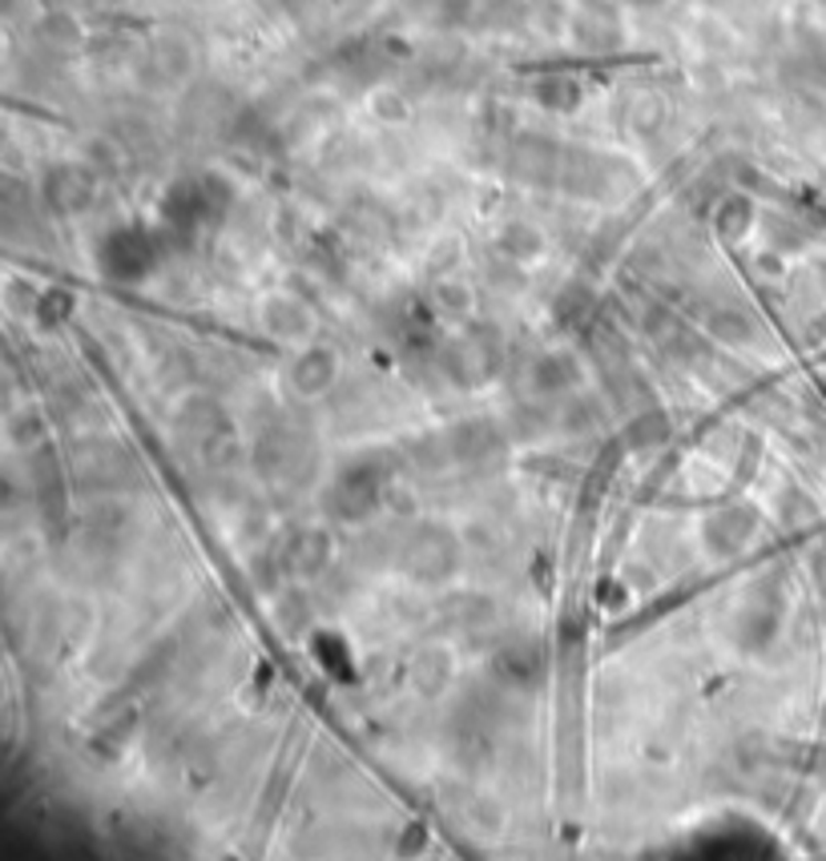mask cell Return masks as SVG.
Segmentation results:
<instances>
[{
	"label": "cell",
	"instance_id": "obj_3",
	"mask_svg": "<svg viewBox=\"0 0 826 861\" xmlns=\"http://www.w3.org/2000/svg\"><path fill=\"white\" fill-rule=\"evenodd\" d=\"M403 556L415 580H444L456 568V540L444 528H420Z\"/></svg>",
	"mask_w": 826,
	"mask_h": 861
},
{
	"label": "cell",
	"instance_id": "obj_11",
	"mask_svg": "<svg viewBox=\"0 0 826 861\" xmlns=\"http://www.w3.org/2000/svg\"><path fill=\"white\" fill-rule=\"evenodd\" d=\"M705 326H710V334L726 339V343H746V339H754V331H758V322L750 319L742 307H717L714 314L705 319Z\"/></svg>",
	"mask_w": 826,
	"mask_h": 861
},
{
	"label": "cell",
	"instance_id": "obj_1",
	"mask_svg": "<svg viewBox=\"0 0 826 861\" xmlns=\"http://www.w3.org/2000/svg\"><path fill=\"white\" fill-rule=\"evenodd\" d=\"M388 475L391 467L380 464V459H359V464H351L335 479V487H331V508L343 519H359L368 516V511H375L383 499V487H388Z\"/></svg>",
	"mask_w": 826,
	"mask_h": 861
},
{
	"label": "cell",
	"instance_id": "obj_4",
	"mask_svg": "<svg viewBox=\"0 0 826 861\" xmlns=\"http://www.w3.org/2000/svg\"><path fill=\"white\" fill-rule=\"evenodd\" d=\"M754 528H758V516L750 508H722L705 519V548L714 556H734L750 543Z\"/></svg>",
	"mask_w": 826,
	"mask_h": 861
},
{
	"label": "cell",
	"instance_id": "obj_10",
	"mask_svg": "<svg viewBox=\"0 0 826 861\" xmlns=\"http://www.w3.org/2000/svg\"><path fill=\"white\" fill-rule=\"evenodd\" d=\"M581 383V366L572 363L569 354H545L536 363V387L548 391V395H565Z\"/></svg>",
	"mask_w": 826,
	"mask_h": 861
},
{
	"label": "cell",
	"instance_id": "obj_13",
	"mask_svg": "<svg viewBox=\"0 0 826 861\" xmlns=\"http://www.w3.org/2000/svg\"><path fill=\"white\" fill-rule=\"evenodd\" d=\"M314 661L323 664L327 673H347V668H351V656H347V644L339 641V636H331V632H323V636H314Z\"/></svg>",
	"mask_w": 826,
	"mask_h": 861
},
{
	"label": "cell",
	"instance_id": "obj_2",
	"mask_svg": "<svg viewBox=\"0 0 826 861\" xmlns=\"http://www.w3.org/2000/svg\"><path fill=\"white\" fill-rule=\"evenodd\" d=\"M157 262V250L142 230H117L101 246V270L117 282H137L146 278Z\"/></svg>",
	"mask_w": 826,
	"mask_h": 861
},
{
	"label": "cell",
	"instance_id": "obj_8",
	"mask_svg": "<svg viewBox=\"0 0 826 861\" xmlns=\"http://www.w3.org/2000/svg\"><path fill=\"white\" fill-rule=\"evenodd\" d=\"M447 443H452V455H456L460 464H484V459H492V455H500V447H504L500 430L492 427V423H481V419L460 423Z\"/></svg>",
	"mask_w": 826,
	"mask_h": 861
},
{
	"label": "cell",
	"instance_id": "obj_7",
	"mask_svg": "<svg viewBox=\"0 0 826 861\" xmlns=\"http://www.w3.org/2000/svg\"><path fill=\"white\" fill-rule=\"evenodd\" d=\"M331 378H335V354L323 351V346L302 351L299 359L291 363V371H287V383H291L302 398L323 395V391L331 387Z\"/></svg>",
	"mask_w": 826,
	"mask_h": 861
},
{
	"label": "cell",
	"instance_id": "obj_9",
	"mask_svg": "<svg viewBox=\"0 0 826 861\" xmlns=\"http://www.w3.org/2000/svg\"><path fill=\"white\" fill-rule=\"evenodd\" d=\"M327 552H331V543L319 528H302L295 531L291 548H287V568L295 572H319L327 563Z\"/></svg>",
	"mask_w": 826,
	"mask_h": 861
},
{
	"label": "cell",
	"instance_id": "obj_5",
	"mask_svg": "<svg viewBox=\"0 0 826 861\" xmlns=\"http://www.w3.org/2000/svg\"><path fill=\"white\" fill-rule=\"evenodd\" d=\"M492 668H496V676H500L504 685L533 688L540 681V673H545V652H540L536 641H513L496 652Z\"/></svg>",
	"mask_w": 826,
	"mask_h": 861
},
{
	"label": "cell",
	"instance_id": "obj_12",
	"mask_svg": "<svg viewBox=\"0 0 826 861\" xmlns=\"http://www.w3.org/2000/svg\"><path fill=\"white\" fill-rule=\"evenodd\" d=\"M447 681H452V661H447V652H440V649L420 652V661H415V685L424 688V693H440Z\"/></svg>",
	"mask_w": 826,
	"mask_h": 861
},
{
	"label": "cell",
	"instance_id": "obj_6",
	"mask_svg": "<svg viewBox=\"0 0 826 861\" xmlns=\"http://www.w3.org/2000/svg\"><path fill=\"white\" fill-rule=\"evenodd\" d=\"M258 319H262V326L275 339H307L314 326V314L299 299H291V294H270L262 302V310H258Z\"/></svg>",
	"mask_w": 826,
	"mask_h": 861
}]
</instances>
